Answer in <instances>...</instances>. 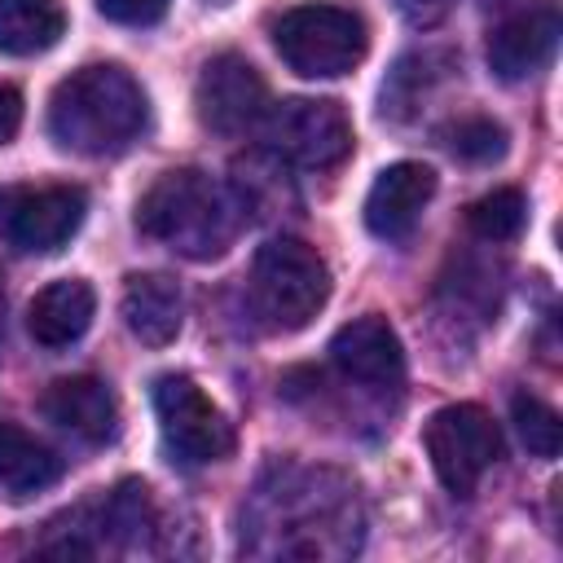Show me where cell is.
<instances>
[{"instance_id": "obj_26", "label": "cell", "mask_w": 563, "mask_h": 563, "mask_svg": "<svg viewBox=\"0 0 563 563\" xmlns=\"http://www.w3.org/2000/svg\"><path fill=\"white\" fill-rule=\"evenodd\" d=\"M0 330H4V286H0Z\"/></svg>"}, {"instance_id": "obj_7", "label": "cell", "mask_w": 563, "mask_h": 563, "mask_svg": "<svg viewBox=\"0 0 563 563\" xmlns=\"http://www.w3.org/2000/svg\"><path fill=\"white\" fill-rule=\"evenodd\" d=\"M154 413H158L163 444L180 466H207L233 449L229 418L189 374H163L154 383Z\"/></svg>"}, {"instance_id": "obj_18", "label": "cell", "mask_w": 563, "mask_h": 563, "mask_svg": "<svg viewBox=\"0 0 563 563\" xmlns=\"http://www.w3.org/2000/svg\"><path fill=\"white\" fill-rule=\"evenodd\" d=\"M57 479H62V457L48 444H40L31 431L0 422V488H9L13 497H26Z\"/></svg>"}, {"instance_id": "obj_1", "label": "cell", "mask_w": 563, "mask_h": 563, "mask_svg": "<svg viewBox=\"0 0 563 563\" xmlns=\"http://www.w3.org/2000/svg\"><path fill=\"white\" fill-rule=\"evenodd\" d=\"M251 528L273 532V545H264L260 554H352L361 541L356 488L330 471H277V488H260L251 506Z\"/></svg>"}, {"instance_id": "obj_10", "label": "cell", "mask_w": 563, "mask_h": 563, "mask_svg": "<svg viewBox=\"0 0 563 563\" xmlns=\"http://www.w3.org/2000/svg\"><path fill=\"white\" fill-rule=\"evenodd\" d=\"M194 110H198L202 128H211L220 136H238V132L264 123L268 84L242 53H216L194 84Z\"/></svg>"}, {"instance_id": "obj_13", "label": "cell", "mask_w": 563, "mask_h": 563, "mask_svg": "<svg viewBox=\"0 0 563 563\" xmlns=\"http://www.w3.org/2000/svg\"><path fill=\"white\" fill-rule=\"evenodd\" d=\"M554 44H559V13L554 9H523V13L501 18L488 31V66L497 79L515 84V79L537 75L554 57Z\"/></svg>"}, {"instance_id": "obj_15", "label": "cell", "mask_w": 563, "mask_h": 563, "mask_svg": "<svg viewBox=\"0 0 563 563\" xmlns=\"http://www.w3.org/2000/svg\"><path fill=\"white\" fill-rule=\"evenodd\" d=\"M123 325L145 347H167L185 325V295L167 273H132L119 299Z\"/></svg>"}, {"instance_id": "obj_6", "label": "cell", "mask_w": 563, "mask_h": 563, "mask_svg": "<svg viewBox=\"0 0 563 563\" xmlns=\"http://www.w3.org/2000/svg\"><path fill=\"white\" fill-rule=\"evenodd\" d=\"M422 449L431 457L435 479L453 497H471L475 484L484 479V471L501 457V431L479 405L462 400V405H444L427 418Z\"/></svg>"}, {"instance_id": "obj_14", "label": "cell", "mask_w": 563, "mask_h": 563, "mask_svg": "<svg viewBox=\"0 0 563 563\" xmlns=\"http://www.w3.org/2000/svg\"><path fill=\"white\" fill-rule=\"evenodd\" d=\"M40 409H44L48 422L66 427L70 435H79L88 444L110 440L114 427H119L114 391L101 378H92V374H70V378L48 383V391L40 396Z\"/></svg>"}, {"instance_id": "obj_17", "label": "cell", "mask_w": 563, "mask_h": 563, "mask_svg": "<svg viewBox=\"0 0 563 563\" xmlns=\"http://www.w3.org/2000/svg\"><path fill=\"white\" fill-rule=\"evenodd\" d=\"M66 35L62 0H0V53L35 57Z\"/></svg>"}, {"instance_id": "obj_12", "label": "cell", "mask_w": 563, "mask_h": 563, "mask_svg": "<svg viewBox=\"0 0 563 563\" xmlns=\"http://www.w3.org/2000/svg\"><path fill=\"white\" fill-rule=\"evenodd\" d=\"M330 361L369 387H396L405 374V347L400 334L387 325V317H356L330 339Z\"/></svg>"}, {"instance_id": "obj_21", "label": "cell", "mask_w": 563, "mask_h": 563, "mask_svg": "<svg viewBox=\"0 0 563 563\" xmlns=\"http://www.w3.org/2000/svg\"><path fill=\"white\" fill-rule=\"evenodd\" d=\"M510 413H515V431H519V440L528 444L532 457H559L563 422H559V413H554L545 400H537V396H515Z\"/></svg>"}, {"instance_id": "obj_16", "label": "cell", "mask_w": 563, "mask_h": 563, "mask_svg": "<svg viewBox=\"0 0 563 563\" xmlns=\"http://www.w3.org/2000/svg\"><path fill=\"white\" fill-rule=\"evenodd\" d=\"M97 312V295L84 277H57L44 290H35L26 308V330L40 347H70Z\"/></svg>"}, {"instance_id": "obj_25", "label": "cell", "mask_w": 563, "mask_h": 563, "mask_svg": "<svg viewBox=\"0 0 563 563\" xmlns=\"http://www.w3.org/2000/svg\"><path fill=\"white\" fill-rule=\"evenodd\" d=\"M18 128H22V97H18V88L0 84V145H9L18 136Z\"/></svg>"}, {"instance_id": "obj_11", "label": "cell", "mask_w": 563, "mask_h": 563, "mask_svg": "<svg viewBox=\"0 0 563 563\" xmlns=\"http://www.w3.org/2000/svg\"><path fill=\"white\" fill-rule=\"evenodd\" d=\"M435 194V172L427 163H391L374 176L365 194V229L383 242H400L413 233L422 207Z\"/></svg>"}, {"instance_id": "obj_4", "label": "cell", "mask_w": 563, "mask_h": 563, "mask_svg": "<svg viewBox=\"0 0 563 563\" xmlns=\"http://www.w3.org/2000/svg\"><path fill=\"white\" fill-rule=\"evenodd\" d=\"M330 299V264L299 238H273L251 264V303L277 330H303Z\"/></svg>"}, {"instance_id": "obj_23", "label": "cell", "mask_w": 563, "mask_h": 563, "mask_svg": "<svg viewBox=\"0 0 563 563\" xmlns=\"http://www.w3.org/2000/svg\"><path fill=\"white\" fill-rule=\"evenodd\" d=\"M97 9L119 26H150L167 13V0H97Z\"/></svg>"}, {"instance_id": "obj_22", "label": "cell", "mask_w": 563, "mask_h": 563, "mask_svg": "<svg viewBox=\"0 0 563 563\" xmlns=\"http://www.w3.org/2000/svg\"><path fill=\"white\" fill-rule=\"evenodd\" d=\"M449 150L466 163H497L506 154V128L488 114H466L449 128Z\"/></svg>"}, {"instance_id": "obj_8", "label": "cell", "mask_w": 563, "mask_h": 563, "mask_svg": "<svg viewBox=\"0 0 563 563\" xmlns=\"http://www.w3.org/2000/svg\"><path fill=\"white\" fill-rule=\"evenodd\" d=\"M264 136L268 145L312 172L339 167L352 154V119L334 97H295L282 106H268L264 114Z\"/></svg>"}, {"instance_id": "obj_19", "label": "cell", "mask_w": 563, "mask_h": 563, "mask_svg": "<svg viewBox=\"0 0 563 563\" xmlns=\"http://www.w3.org/2000/svg\"><path fill=\"white\" fill-rule=\"evenodd\" d=\"M449 70V53H409L396 62L391 79L383 84V114H405L418 97Z\"/></svg>"}, {"instance_id": "obj_5", "label": "cell", "mask_w": 563, "mask_h": 563, "mask_svg": "<svg viewBox=\"0 0 563 563\" xmlns=\"http://www.w3.org/2000/svg\"><path fill=\"white\" fill-rule=\"evenodd\" d=\"M277 57L303 79H339L369 48L365 18L343 4H295L273 22Z\"/></svg>"}, {"instance_id": "obj_2", "label": "cell", "mask_w": 563, "mask_h": 563, "mask_svg": "<svg viewBox=\"0 0 563 563\" xmlns=\"http://www.w3.org/2000/svg\"><path fill=\"white\" fill-rule=\"evenodd\" d=\"M242 194H233L198 167L163 172L136 202V229L185 260L224 255L242 229Z\"/></svg>"}, {"instance_id": "obj_20", "label": "cell", "mask_w": 563, "mask_h": 563, "mask_svg": "<svg viewBox=\"0 0 563 563\" xmlns=\"http://www.w3.org/2000/svg\"><path fill=\"white\" fill-rule=\"evenodd\" d=\"M466 224H471L484 242H515V238L523 233V224H528V202H523L519 189L501 185V189H493V194H484V198L471 202Z\"/></svg>"}, {"instance_id": "obj_3", "label": "cell", "mask_w": 563, "mask_h": 563, "mask_svg": "<svg viewBox=\"0 0 563 563\" xmlns=\"http://www.w3.org/2000/svg\"><path fill=\"white\" fill-rule=\"evenodd\" d=\"M150 119V101L141 84L114 66L97 62L66 75L48 97V136L70 154H119L141 136Z\"/></svg>"}, {"instance_id": "obj_24", "label": "cell", "mask_w": 563, "mask_h": 563, "mask_svg": "<svg viewBox=\"0 0 563 563\" xmlns=\"http://www.w3.org/2000/svg\"><path fill=\"white\" fill-rule=\"evenodd\" d=\"M391 4H396V13H400L409 26H418V31L444 22V13L453 9V0H391Z\"/></svg>"}, {"instance_id": "obj_9", "label": "cell", "mask_w": 563, "mask_h": 563, "mask_svg": "<svg viewBox=\"0 0 563 563\" xmlns=\"http://www.w3.org/2000/svg\"><path fill=\"white\" fill-rule=\"evenodd\" d=\"M88 198L79 185H0V242L48 255L75 238Z\"/></svg>"}]
</instances>
